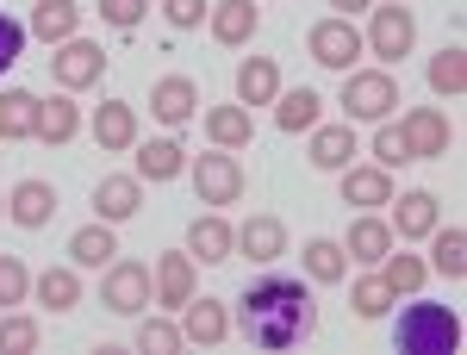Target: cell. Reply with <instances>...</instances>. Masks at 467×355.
<instances>
[{
	"instance_id": "cell-44",
	"label": "cell",
	"mask_w": 467,
	"mask_h": 355,
	"mask_svg": "<svg viewBox=\"0 0 467 355\" xmlns=\"http://www.w3.org/2000/svg\"><path fill=\"white\" fill-rule=\"evenodd\" d=\"M330 6H337V19H356V13H368L374 0H330Z\"/></svg>"
},
{
	"instance_id": "cell-10",
	"label": "cell",
	"mask_w": 467,
	"mask_h": 355,
	"mask_svg": "<svg viewBox=\"0 0 467 355\" xmlns=\"http://www.w3.org/2000/svg\"><path fill=\"white\" fill-rule=\"evenodd\" d=\"M231 337V312H224V299H187L181 306V343H200V350H213Z\"/></svg>"
},
{
	"instance_id": "cell-11",
	"label": "cell",
	"mask_w": 467,
	"mask_h": 355,
	"mask_svg": "<svg viewBox=\"0 0 467 355\" xmlns=\"http://www.w3.org/2000/svg\"><path fill=\"white\" fill-rule=\"evenodd\" d=\"M6 218L19 224V231H44L50 218H57V187L50 181H19L13 193H6Z\"/></svg>"
},
{
	"instance_id": "cell-21",
	"label": "cell",
	"mask_w": 467,
	"mask_h": 355,
	"mask_svg": "<svg viewBox=\"0 0 467 355\" xmlns=\"http://www.w3.org/2000/svg\"><path fill=\"white\" fill-rule=\"evenodd\" d=\"M187 299H193V256H187V249H169V256L156 262V306L181 312Z\"/></svg>"
},
{
	"instance_id": "cell-17",
	"label": "cell",
	"mask_w": 467,
	"mask_h": 355,
	"mask_svg": "<svg viewBox=\"0 0 467 355\" xmlns=\"http://www.w3.org/2000/svg\"><path fill=\"white\" fill-rule=\"evenodd\" d=\"M356 162V125L343 119V125H312V169H330V175H343Z\"/></svg>"
},
{
	"instance_id": "cell-42",
	"label": "cell",
	"mask_w": 467,
	"mask_h": 355,
	"mask_svg": "<svg viewBox=\"0 0 467 355\" xmlns=\"http://www.w3.org/2000/svg\"><path fill=\"white\" fill-rule=\"evenodd\" d=\"M144 13H150V0H100V19H107V26H119V32H131Z\"/></svg>"
},
{
	"instance_id": "cell-34",
	"label": "cell",
	"mask_w": 467,
	"mask_h": 355,
	"mask_svg": "<svg viewBox=\"0 0 467 355\" xmlns=\"http://www.w3.org/2000/svg\"><path fill=\"white\" fill-rule=\"evenodd\" d=\"M431 88L436 94H449V100H462L467 94V50L462 44H442L431 57Z\"/></svg>"
},
{
	"instance_id": "cell-32",
	"label": "cell",
	"mask_w": 467,
	"mask_h": 355,
	"mask_svg": "<svg viewBox=\"0 0 467 355\" xmlns=\"http://www.w3.org/2000/svg\"><path fill=\"white\" fill-rule=\"evenodd\" d=\"M318 88H287V94H275V125L281 131H312L318 125Z\"/></svg>"
},
{
	"instance_id": "cell-20",
	"label": "cell",
	"mask_w": 467,
	"mask_h": 355,
	"mask_svg": "<svg viewBox=\"0 0 467 355\" xmlns=\"http://www.w3.org/2000/svg\"><path fill=\"white\" fill-rule=\"evenodd\" d=\"M275 94H281L275 57H244L237 63V107H275Z\"/></svg>"
},
{
	"instance_id": "cell-39",
	"label": "cell",
	"mask_w": 467,
	"mask_h": 355,
	"mask_svg": "<svg viewBox=\"0 0 467 355\" xmlns=\"http://www.w3.org/2000/svg\"><path fill=\"white\" fill-rule=\"evenodd\" d=\"M32 350H37V318H26V312L0 318V355H32Z\"/></svg>"
},
{
	"instance_id": "cell-24",
	"label": "cell",
	"mask_w": 467,
	"mask_h": 355,
	"mask_svg": "<svg viewBox=\"0 0 467 355\" xmlns=\"http://www.w3.org/2000/svg\"><path fill=\"white\" fill-rule=\"evenodd\" d=\"M387 249H393V224H387V218H356V224H349V237H343V256H349V262H368V268H380V256H387Z\"/></svg>"
},
{
	"instance_id": "cell-30",
	"label": "cell",
	"mask_w": 467,
	"mask_h": 355,
	"mask_svg": "<svg viewBox=\"0 0 467 355\" xmlns=\"http://www.w3.org/2000/svg\"><path fill=\"white\" fill-rule=\"evenodd\" d=\"M69 256H75V268H107L112 256H119V237H112V224H107V218L81 224V231L69 237Z\"/></svg>"
},
{
	"instance_id": "cell-7",
	"label": "cell",
	"mask_w": 467,
	"mask_h": 355,
	"mask_svg": "<svg viewBox=\"0 0 467 355\" xmlns=\"http://www.w3.org/2000/svg\"><path fill=\"white\" fill-rule=\"evenodd\" d=\"M374 13V26H368V57H380L387 69H393L399 57H411V44H418V19H411V6H368Z\"/></svg>"
},
{
	"instance_id": "cell-45",
	"label": "cell",
	"mask_w": 467,
	"mask_h": 355,
	"mask_svg": "<svg viewBox=\"0 0 467 355\" xmlns=\"http://www.w3.org/2000/svg\"><path fill=\"white\" fill-rule=\"evenodd\" d=\"M0 213H6V200H0Z\"/></svg>"
},
{
	"instance_id": "cell-40",
	"label": "cell",
	"mask_w": 467,
	"mask_h": 355,
	"mask_svg": "<svg viewBox=\"0 0 467 355\" xmlns=\"http://www.w3.org/2000/svg\"><path fill=\"white\" fill-rule=\"evenodd\" d=\"M26 293H32L26 262H19V256H0V306H26Z\"/></svg>"
},
{
	"instance_id": "cell-23",
	"label": "cell",
	"mask_w": 467,
	"mask_h": 355,
	"mask_svg": "<svg viewBox=\"0 0 467 355\" xmlns=\"http://www.w3.org/2000/svg\"><path fill=\"white\" fill-rule=\"evenodd\" d=\"M131 150H138V181L187 175V150H181V138H150V143H131Z\"/></svg>"
},
{
	"instance_id": "cell-27",
	"label": "cell",
	"mask_w": 467,
	"mask_h": 355,
	"mask_svg": "<svg viewBox=\"0 0 467 355\" xmlns=\"http://www.w3.org/2000/svg\"><path fill=\"white\" fill-rule=\"evenodd\" d=\"M206 138H213L218 150H250L255 143L250 107H206Z\"/></svg>"
},
{
	"instance_id": "cell-1",
	"label": "cell",
	"mask_w": 467,
	"mask_h": 355,
	"mask_svg": "<svg viewBox=\"0 0 467 355\" xmlns=\"http://www.w3.org/2000/svg\"><path fill=\"white\" fill-rule=\"evenodd\" d=\"M312 293L287 275H268V281L244 287V299H237V324H244V337L262 343V350H293L299 337H312Z\"/></svg>"
},
{
	"instance_id": "cell-22",
	"label": "cell",
	"mask_w": 467,
	"mask_h": 355,
	"mask_svg": "<svg viewBox=\"0 0 467 355\" xmlns=\"http://www.w3.org/2000/svg\"><path fill=\"white\" fill-rule=\"evenodd\" d=\"M75 131H81V107H75V94H50V100H37V143L63 150Z\"/></svg>"
},
{
	"instance_id": "cell-43",
	"label": "cell",
	"mask_w": 467,
	"mask_h": 355,
	"mask_svg": "<svg viewBox=\"0 0 467 355\" xmlns=\"http://www.w3.org/2000/svg\"><path fill=\"white\" fill-rule=\"evenodd\" d=\"M19 50H26V26L0 13V75H6L13 63H19Z\"/></svg>"
},
{
	"instance_id": "cell-16",
	"label": "cell",
	"mask_w": 467,
	"mask_h": 355,
	"mask_svg": "<svg viewBox=\"0 0 467 355\" xmlns=\"http://www.w3.org/2000/svg\"><path fill=\"white\" fill-rule=\"evenodd\" d=\"M138 206H144V181H138V175H107L100 187H94V213L107 218V224L138 218Z\"/></svg>"
},
{
	"instance_id": "cell-4",
	"label": "cell",
	"mask_w": 467,
	"mask_h": 355,
	"mask_svg": "<svg viewBox=\"0 0 467 355\" xmlns=\"http://www.w3.org/2000/svg\"><path fill=\"white\" fill-rule=\"evenodd\" d=\"M187 175H193V193H200V206H237V200H244V187H250V181H244V162H237V156H231V150H206V156H193V162H187Z\"/></svg>"
},
{
	"instance_id": "cell-26",
	"label": "cell",
	"mask_w": 467,
	"mask_h": 355,
	"mask_svg": "<svg viewBox=\"0 0 467 355\" xmlns=\"http://www.w3.org/2000/svg\"><path fill=\"white\" fill-rule=\"evenodd\" d=\"M231 249H237V231H231L218 213L187 224V256H200V262H231Z\"/></svg>"
},
{
	"instance_id": "cell-36",
	"label": "cell",
	"mask_w": 467,
	"mask_h": 355,
	"mask_svg": "<svg viewBox=\"0 0 467 355\" xmlns=\"http://www.w3.org/2000/svg\"><path fill=\"white\" fill-rule=\"evenodd\" d=\"M131 343L144 355H175L181 350V324H169V318H144L138 330H131Z\"/></svg>"
},
{
	"instance_id": "cell-35",
	"label": "cell",
	"mask_w": 467,
	"mask_h": 355,
	"mask_svg": "<svg viewBox=\"0 0 467 355\" xmlns=\"http://www.w3.org/2000/svg\"><path fill=\"white\" fill-rule=\"evenodd\" d=\"M299 262H306V275H312V281H324V287L349 275V256H343V244H337V237H312Z\"/></svg>"
},
{
	"instance_id": "cell-14",
	"label": "cell",
	"mask_w": 467,
	"mask_h": 355,
	"mask_svg": "<svg viewBox=\"0 0 467 355\" xmlns=\"http://www.w3.org/2000/svg\"><path fill=\"white\" fill-rule=\"evenodd\" d=\"M237 249H244L250 262H281V256H287V224L275 213H250L237 224Z\"/></svg>"
},
{
	"instance_id": "cell-6",
	"label": "cell",
	"mask_w": 467,
	"mask_h": 355,
	"mask_svg": "<svg viewBox=\"0 0 467 355\" xmlns=\"http://www.w3.org/2000/svg\"><path fill=\"white\" fill-rule=\"evenodd\" d=\"M50 75H57V88H63V94H81V88H94V81L107 75V50H100L94 37L75 32L69 44H57V50H50Z\"/></svg>"
},
{
	"instance_id": "cell-38",
	"label": "cell",
	"mask_w": 467,
	"mask_h": 355,
	"mask_svg": "<svg viewBox=\"0 0 467 355\" xmlns=\"http://www.w3.org/2000/svg\"><path fill=\"white\" fill-rule=\"evenodd\" d=\"M374 162H380V169H405V162H411L405 131H399L393 119H380V125H374Z\"/></svg>"
},
{
	"instance_id": "cell-28",
	"label": "cell",
	"mask_w": 467,
	"mask_h": 355,
	"mask_svg": "<svg viewBox=\"0 0 467 355\" xmlns=\"http://www.w3.org/2000/svg\"><path fill=\"white\" fill-rule=\"evenodd\" d=\"M380 281H387L393 299H411L418 287L431 281V262H424V256H405V249H387V256H380Z\"/></svg>"
},
{
	"instance_id": "cell-37",
	"label": "cell",
	"mask_w": 467,
	"mask_h": 355,
	"mask_svg": "<svg viewBox=\"0 0 467 355\" xmlns=\"http://www.w3.org/2000/svg\"><path fill=\"white\" fill-rule=\"evenodd\" d=\"M349 306H356V318H387V306H393V293L380 275H368V281L349 287Z\"/></svg>"
},
{
	"instance_id": "cell-41",
	"label": "cell",
	"mask_w": 467,
	"mask_h": 355,
	"mask_svg": "<svg viewBox=\"0 0 467 355\" xmlns=\"http://www.w3.org/2000/svg\"><path fill=\"white\" fill-rule=\"evenodd\" d=\"M206 13H213V0H162V19H169L175 32H193Z\"/></svg>"
},
{
	"instance_id": "cell-13",
	"label": "cell",
	"mask_w": 467,
	"mask_h": 355,
	"mask_svg": "<svg viewBox=\"0 0 467 355\" xmlns=\"http://www.w3.org/2000/svg\"><path fill=\"white\" fill-rule=\"evenodd\" d=\"M206 26H213L218 44H250L255 32H262V6L255 0H213V13H206Z\"/></svg>"
},
{
	"instance_id": "cell-5",
	"label": "cell",
	"mask_w": 467,
	"mask_h": 355,
	"mask_svg": "<svg viewBox=\"0 0 467 355\" xmlns=\"http://www.w3.org/2000/svg\"><path fill=\"white\" fill-rule=\"evenodd\" d=\"M306 50H312V63H318V69L349 75V69H356V57L368 50V44H361L356 19H337V13H330V19H318V26L306 32Z\"/></svg>"
},
{
	"instance_id": "cell-3",
	"label": "cell",
	"mask_w": 467,
	"mask_h": 355,
	"mask_svg": "<svg viewBox=\"0 0 467 355\" xmlns=\"http://www.w3.org/2000/svg\"><path fill=\"white\" fill-rule=\"evenodd\" d=\"M399 107V75L393 69H349L343 75V112H349V125H380V119H393Z\"/></svg>"
},
{
	"instance_id": "cell-31",
	"label": "cell",
	"mask_w": 467,
	"mask_h": 355,
	"mask_svg": "<svg viewBox=\"0 0 467 355\" xmlns=\"http://www.w3.org/2000/svg\"><path fill=\"white\" fill-rule=\"evenodd\" d=\"M431 268H436V275H449V281H462V275H467V231H462V224H436V231H431Z\"/></svg>"
},
{
	"instance_id": "cell-19",
	"label": "cell",
	"mask_w": 467,
	"mask_h": 355,
	"mask_svg": "<svg viewBox=\"0 0 467 355\" xmlns=\"http://www.w3.org/2000/svg\"><path fill=\"white\" fill-rule=\"evenodd\" d=\"M94 143L100 150H131L138 143V107L131 100H100L94 107Z\"/></svg>"
},
{
	"instance_id": "cell-15",
	"label": "cell",
	"mask_w": 467,
	"mask_h": 355,
	"mask_svg": "<svg viewBox=\"0 0 467 355\" xmlns=\"http://www.w3.org/2000/svg\"><path fill=\"white\" fill-rule=\"evenodd\" d=\"M150 112H156L162 125H187V119L200 112V88H193L187 75H162V81L150 88Z\"/></svg>"
},
{
	"instance_id": "cell-2",
	"label": "cell",
	"mask_w": 467,
	"mask_h": 355,
	"mask_svg": "<svg viewBox=\"0 0 467 355\" xmlns=\"http://www.w3.org/2000/svg\"><path fill=\"white\" fill-rule=\"evenodd\" d=\"M393 343L405 355H455L462 350V318L449 306H405Z\"/></svg>"
},
{
	"instance_id": "cell-33",
	"label": "cell",
	"mask_w": 467,
	"mask_h": 355,
	"mask_svg": "<svg viewBox=\"0 0 467 355\" xmlns=\"http://www.w3.org/2000/svg\"><path fill=\"white\" fill-rule=\"evenodd\" d=\"M37 306H50V312H75L81 306V281H75V268H44L32 281Z\"/></svg>"
},
{
	"instance_id": "cell-8",
	"label": "cell",
	"mask_w": 467,
	"mask_h": 355,
	"mask_svg": "<svg viewBox=\"0 0 467 355\" xmlns=\"http://www.w3.org/2000/svg\"><path fill=\"white\" fill-rule=\"evenodd\" d=\"M100 306L119 312V318H138V312L150 306V268L144 262H119V256H112L107 281H100Z\"/></svg>"
},
{
	"instance_id": "cell-12",
	"label": "cell",
	"mask_w": 467,
	"mask_h": 355,
	"mask_svg": "<svg viewBox=\"0 0 467 355\" xmlns=\"http://www.w3.org/2000/svg\"><path fill=\"white\" fill-rule=\"evenodd\" d=\"M387 206H393V218H387V224H393L399 244H418V237H431L436 224H442V218H436V193H424V187L399 193V200H387Z\"/></svg>"
},
{
	"instance_id": "cell-18",
	"label": "cell",
	"mask_w": 467,
	"mask_h": 355,
	"mask_svg": "<svg viewBox=\"0 0 467 355\" xmlns=\"http://www.w3.org/2000/svg\"><path fill=\"white\" fill-rule=\"evenodd\" d=\"M393 200V169H380V162H368V169H343V206H387Z\"/></svg>"
},
{
	"instance_id": "cell-29",
	"label": "cell",
	"mask_w": 467,
	"mask_h": 355,
	"mask_svg": "<svg viewBox=\"0 0 467 355\" xmlns=\"http://www.w3.org/2000/svg\"><path fill=\"white\" fill-rule=\"evenodd\" d=\"M32 32L57 50V44H69L75 32H81V6L75 0H44V6H32Z\"/></svg>"
},
{
	"instance_id": "cell-9",
	"label": "cell",
	"mask_w": 467,
	"mask_h": 355,
	"mask_svg": "<svg viewBox=\"0 0 467 355\" xmlns=\"http://www.w3.org/2000/svg\"><path fill=\"white\" fill-rule=\"evenodd\" d=\"M399 131H405V150H411V162H431V156H449V119L436 107H418V112H405L399 119Z\"/></svg>"
},
{
	"instance_id": "cell-25",
	"label": "cell",
	"mask_w": 467,
	"mask_h": 355,
	"mask_svg": "<svg viewBox=\"0 0 467 355\" xmlns=\"http://www.w3.org/2000/svg\"><path fill=\"white\" fill-rule=\"evenodd\" d=\"M37 138V94L32 88H0V143Z\"/></svg>"
}]
</instances>
